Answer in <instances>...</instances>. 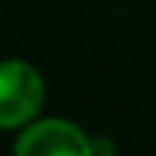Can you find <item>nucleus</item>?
Segmentation results:
<instances>
[{
	"instance_id": "1",
	"label": "nucleus",
	"mask_w": 156,
	"mask_h": 156,
	"mask_svg": "<svg viewBox=\"0 0 156 156\" xmlns=\"http://www.w3.org/2000/svg\"><path fill=\"white\" fill-rule=\"evenodd\" d=\"M44 104V80L27 60H0V129H22Z\"/></svg>"
},
{
	"instance_id": "2",
	"label": "nucleus",
	"mask_w": 156,
	"mask_h": 156,
	"mask_svg": "<svg viewBox=\"0 0 156 156\" xmlns=\"http://www.w3.org/2000/svg\"><path fill=\"white\" fill-rule=\"evenodd\" d=\"M14 154L19 156H88L90 154V137L66 118H41L30 121L19 140L14 143Z\"/></svg>"
}]
</instances>
